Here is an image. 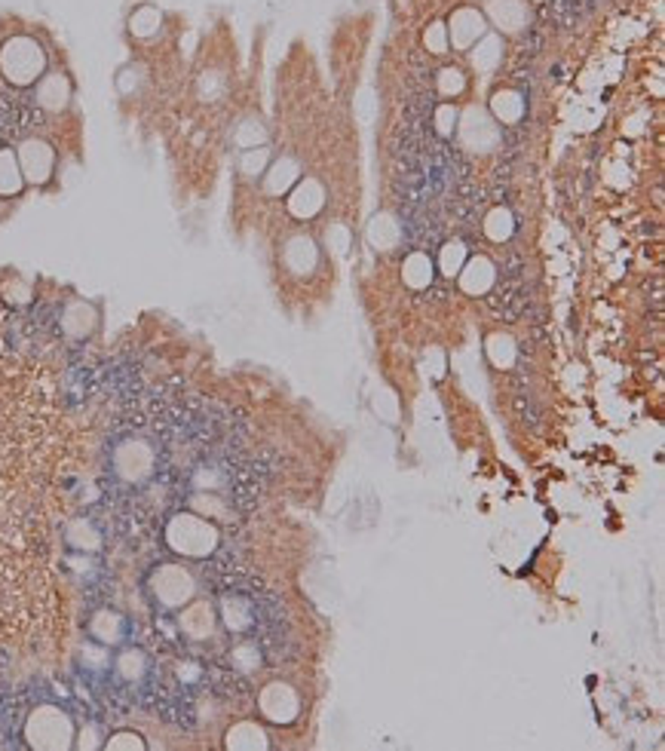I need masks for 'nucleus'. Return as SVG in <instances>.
I'll return each instance as SVG.
<instances>
[{
    "mask_svg": "<svg viewBox=\"0 0 665 751\" xmlns=\"http://www.w3.org/2000/svg\"><path fill=\"white\" fill-rule=\"evenodd\" d=\"M297 175H301V169H297V163L292 160V157L276 160L267 172V194H273V197L286 194V190L297 182Z\"/></svg>",
    "mask_w": 665,
    "mask_h": 751,
    "instance_id": "18",
    "label": "nucleus"
},
{
    "mask_svg": "<svg viewBox=\"0 0 665 751\" xmlns=\"http://www.w3.org/2000/svg\"><path fill=\"white\" fill-rule=\"evenodd\" d=\"M142 663H144L142 653H138V650H126V653L120 657V672L126 674V678H138V674H142Z\"/></svg>",
    "mask_w": 665,
    "mask_h": 751,
    "instance_id": "35",
    "label": "nucleus"
},
{
    "mask_svg": "<svg viewBox=\"0 0 665 751\" xmlns=\"http://www.w3.org/2000/svg\"><path fill=\"white\" fill-rule=\"evenodd\" d=\"M61 322H65V332L68 335H74V337H83L93 328V322H95V310L89 307V304H83V301H77V304H71L65 310V316H61Z\"/></svg>",
    "mask_w": 665,
    "mask_h": 751,
    "instance_id": "21",
    "label": "nucleus"
},
{
    "mask_svg": "<svg viewBox=\"0 0 665 751\" xmlns=\"http://www.w3.org/2000/svg\"><path fill=\"white\" fill-rule=\"evenodd\" d=\"M68 537H71V543H74V546H80V549H95V546H99V534H95V530L89 528L86 521H77Z\"/></svg>",
    "mask_w": 665,
    "mask_h": 751,
    "instance_id": "33",
    "label": "nucleus"
},
{
    "mask_svg": "<svg viewBox=\"0 0 665 751\" xmlns=\"http://www.w3.org/2000/svg\"><path fill=\"white\" fill-rule=\"evenodd\" d=\"M484 10H488V19L494 22V28L503 34H518L531 22L528 0H488Z\"/></svg>",
    "mask_w": 665,
    "mask_h": 751,
    "instance_id": "9",
    "label": "nucleus"
},
{
    "mask_svg": "<svg viewBox=\"0 0 665 751\" xmlns=\"http://www.w3.org/2000/svg\"><path fill=\"white\" fill-rule=\"evenodd\" d=\"M117 466L126 479H142L150 470V451L142 442H129L117 451Z\"/></svg>",
    "mask_w": 665,
    "mask_h": 751,
    "instance_id": "16",
    "label": "nucleus"
},
{
    "mask_svg": "<svg viewBox=\"0 0 665 751\" xmlns=\"http://www.w3.org/2000/svg\"><path fill=\"white\" fill-rule=\"evenodd\" d=\"M484 34H488V22H484V16L479 10H473V6L457 10L451 22H448V44L454 50H473V44H479Z\"/></svg>",
    "mask_w": 665,
    "mask_h": 751,
    "instance_id": "8",
    "label": "nucleus"
},
{
    "mask_svg": "<svg viewBox=\"0 0 665 751\" xmlns=\"http://www.w3.org/2000/svg\"><path fill=\"white\" fill-rule=\"evenodd\" d=\"M463 264H466V249H463V243H448L445 249H442V273L454 277V273H460Z\"/></svg>",
    "mask_w": 665,
    "mask_h": 751,
    "instance_id": "31",
    "label": "nucleus"
},
{
    "mask_svg": "<svg viewBox=\"0 0 665 751\" xmlns=\"http://www.w3.org/2000/svg\"><path fill=\"white\" fill-rule=\"evenodd\" d=\"M44 68H46V56L34 37L19 34V37L6 40L4 50H0V71H4V77L16 86L34 84V80L44 74Z\"/></svg>",
    "mask_w": 665,
    "mask_h": 751,
    "instance_id": "1",
    "label": "nucleus"
},
{
    "mask_svg": "<svg viewBox=\"0 0 665 751\" xmlns=\"http://www.w3.org/2000/svg\"><path fill=\"white\" fill-rule=\"evenodd\" d=\"M166 540H169V546L175 549L178 555L206 558L215 546H218V530H215V525L206 521V515L182 513L169 521V528H166Z\"/></svg>",
    "mask_w": 665,
    "mask_h": 751,
    "instance_id": "2",
    "label": "nucleus"
},
{
    "mask_svg": "<svg viewBox=\"0 0 665 751\" xmlns=\"http://www.w3.org/2000/svg\"><path fill=\"white\" fill-rule=\"evenodd\" d=\"M322 206H325V190L316 178L297 182V188L292 190V197H288V209H292V215H297V218H313Z\"/></svg>",
    "mask_w": 665,
    "mask_h": 751,
    "instance_id": "10",
    "label": "nucleus"
},
{
    "mask_svg": "<svg viewBox=\"0 0 665 751\" xmlns=\"http://www.w3.org/2000/svg\"><path fill=\"white\" fill-rule=\"evenodd\" d=\"M457 133H460V141L466 144L469 150H491V148H497V141H500V126H497V120H491V114L475 105L466 108V111L457 117Z\"/></svg>",
    "mask_w": 665,
    "mask_h": 751,
    "instance_id": "5",
    "label": "nucleus"
},
{
    "mask_svg": "<svg viewBox=\"0 0 665 751\" xmlns=\"http://www.w3.org/2000/svg\"><path fill=\"white\" fill-rule=\"evenodd\" d=\"M426 46L433 52H439V56L448 50V37H445V28H442V25H433V28L426 31Z\"/></svg>",
    "mask_w": 665,
    "mask_h": 751,
    "instance_id": "37",
    "label": "nucleus"
},
{
    "mask_svg": "<svg viewBox=\"0 0 665 751\" xmlns=\"http://www.w3.org/2000/svg\"><path fill=\"white\" fill-rule=\"evenodd\" d=\"M491 111H494L497 123H518L524 117V101L515 89H500L491 99Z\"/></svg>",
    "mask_w": 665,
    "mask_h": 751,
    "instance_id": "19",
    "label": "nucleus"
},
{
    "mask_svg": "<svg viewBox=\"0 0 665 751\" xmlns=\"http://www.w3.org/2000/svg\"><path fill=\"white\" fill-rule=\"evenodd\" d=\"M469 59H473V68L479 74H494L497 65L503 61V40L497 34H484L479 46L469 52Z\"/></svg>",
    "mask_w": 665,
    "mask_h": 751,
    "instance_id": "15",
    "label": "nucleus"
},
{
    "mask_svg": "<svg viewBox=\"0 0 665 751\" xmlns=\"http://www.w3.org/2000/svg\"><path fill=\"white\" fill-rule=\"evenodd\" d=\"M160 22H163L160 10L142 6V10H135L133 19H129V28H133L135 37H150V34H157V28H160Z\"/></svg>",
    "mask_w": 665,
    "mask_h": 751,
    "instance_id": "25",
    "label": "nucleus"
},
{
    "mask_svg": "<svg viewBox=\"0 0 665 751\" xmlns=\"http://www.w3.org/2000/svg\"><path fill=\"white\" fill-rule=\"evenodd\" d=\"M233 141H237V148H242V150L261 148V144L267 141L264 123H261L258 117H248V120H242L239 126H237V133H233Z\"/></svg>",
    "mask_w": 665,
    "mask_h": 751,
    "instance_id": "24",
    "label": "nucleus"
},
{
    "mask_svg": "<svg viewBox=\"0 0 665 751\" xmlns=\"http://www.w3.org/2000/svg\"><path fill=\"white\" fill-rule=\"evenodd\" d=\"M267 160H270V150L264 148V144H261V148H248V150H242V157H239V172L246 178L264 175Z\"/></svg>",
    "mask_w": 665,
    "mask_h": 751,
    "instance_id": "28",
    "label": "nucleus"
},
{
    "mask_svg": "<svg viewBox=\"0 0 665 751\" xmlns=\"http://www.w3.org/2000/svg\"><path fill=\"white\" fill-rule=\"evenodd\" d=\"M282 261H286V267L297 277H304V273H310L316 267V261H320V252H316L313 239L310 237H292L286 243V252H282Z\"/></svg>",
    "mask_w": 665,
    "mask_h": 751,
    "instance_id": "12",
    "label": "nucleus"
},
{
    "mask_svg": "<svg viewBox=\"0 0 665 751\" xmlns=\"http://www.w3.org/2000/svg\"><path fill=\"white\" fill-rule=\"evenodd\" d=\"M488 356L491 362L497 365V368H509L512 362H515V343H512V337L506 335H494L488 341Z\"/></svg>",
    "mask_w": 665,
    "mask_h": 751,
    "instance_id": "27",
    "label": "nucleus"
},
{
    "mask_svg": "<svg viewBox=\"0 0 665 751\" xmlns=\"http://www.w3.org/2000/svg\"><path fill=\"white\" fill-rule=\"evenodd\" d=\"M484 233H488L494 243H503V239L512 237V215L506 209H494L488 218H484Z\"/></svg>",
    "mask_w": 665,
    "mask_h": 751,
    "instance_id": "29",
    "label": "nucleus"
},
{
    "mask_svg": "<svg viewBox=\"0 0 665 751\" xmlns=\"http://www.w3.org/2000/svg\"><path fill=\"white\" fill-rule=\"evenodd\" d=\"M221 617L233 632H242L252 626V604L242 602V598H224L221 602Z\"/></svg>",
    "mask_w": 665,
    "mask_h": 751,
    "instance_id": "22",
    "label": "nucleus"
},
{
    "mask_svg": "<svg viewBox=\"0 0 665 751\" xmlns=\"http://www.w3.org/2000/svg\"><path fill=\"white\" fill-rule=\"evenodd\" d=\"M120 632H123V623H120V617H117V613H99V617H95L93 635L99 638V641H105V644H114V641L120 638Z\"/></svg>",
    "mask_w": 665,
    "mask_h": 751,
    "instance_id": "30",
    "label": "nucleus"
},
{
    "mask_svg": "<svg viewBox=\"0 0 665 751\" xmlns=\"http://www.w3.org/2000/svg\"><path fill=\"white\" fill-rule=\"evenodd\" d=\"M258 708H261V715H264L267 721L292 723L297 718V712H301V699H297V693L288 684H280V681H273V684H267L264 690H261Z\"/></svg>",
    "mask_w": 665,
    "mask_h": 751,
    "instance_id": "7",
    "label": "nucleus"
},
{
    "mask_svg": "<svg viewBox=\"0 0 665 751\" xmlns=\"http://www.w3.org/2000/svg\"><path fill=\"white\" fill-rule=\"evenodd\" d=\"M401 273H405V282L411 288H426L429 279H433V261L426 258V254H411V258L405 261V267H401Z\"/></svg>",
    "mask_w": 665,
    "mask_h": 751,
    "instance_id": "23",
    "label": "nucleus"
},
{
    "mask_svg": "<svg viewBox=\"0 0 665 751\" xmlns=\"http://www.w3.org/2000/svg\"><path fill=\"white\" fill-rule=\"evenodd\" d=\"M19 169H22L28 184H44L50 182L53 166H55V150L44 139H25L16 150Z\"/></svg>",
    "mask_w": 665,
    "mask_h": 751,
    "instance_id": "6",
    "label": "nucleus"
},
{
    "mask_svg": "<svg viewBox=\"0 0 665 751\" xmlns=\"http://www.w3.org/2000/svg\"><path fill=\"white\" fill-rule=\"evenodd\" d=\"M494 279H497V273L488 258H469L466 264L460 267V288L466 295H484L491 286H494Z\"/></svg>",
    "mask_w": 665,
    "mask_h": 751,
    "instance_id": "11",
    "label": "nucleus"
},
{
    "mask_svg": "<svg viewBox=\"0 0 665 751\" xmlns=\"http://www.w3.org/2000/svg\"><path fill=\"white\" fill-rule=\"evenodd\" d=\"M463 86H466V80H463V71H457V68H445L439 77V89L442 95H460Z\"/></svg>",
    "mask_w": 665,
    "mask_h": 751,
    "instance_id": "32",
    "label": "nucleus"
},
{
    "mask_svg": "<svg viewBox=\"0 0 665 751\" xmlns=\"http://www.w3.org/2000/svg\"><path fill=\"white\" fill-rule=\"evenodd\" d=\"M68 99H71V84H68V77H61V74H50V77L40 80V86H37V105L40 108L59 114L61 108L68 105Z\"/></svg>",
    "mask_w": 665,
    "mask_h": 751,
    "instance_id": "13",
    "label": "nucleus"
},
{
    "mask_svg": "<svg viewBox=\"0 0 665 751\" xmlns=\"http://www.w3.org/2000/svg\"><path fill=\"white\" fill-rule=\"evenodd\" d=\"M150 589H154L157 602L163 604V608H182L193 598V592H197V583H193V577L187 574L184 568H178V564H163L160 570H154V577H150Z\"/></svg>",
    "mask_w": 665,
    "mask_h": 751,
    "instance_id": "4",
    "label": "nucleus"
},
{
    "mask_svg": "<svg viewBox=\"0 0 665 751\" xmlns=\"http://www.w3.org/2000/svg\"><path fill=\"white\" fill-rule=\"evenodd\" d=\"M25 739L31 748H71L74 723L61 708L40 706L25 723Z\"/></svg>",
    "mask_w": 665,
    "mask_h": 751,
    "instance_id": "3",
    "label": "nucleus"
},
{
    "mask_svg": "<svg viewBox=\"0 0 665 751\" xmlns=\"http://www.w3.org/2000/svg\"><path fill=\"white\" fill-rule=\"evenodd\" d=\"M267 733L252 721H242L227 733V748H267Z\"/></svg>",
    "mask_w": 665,
    "mask_h": 751,
    "instance_id": "20",
    "label": "nucleus"
},
{
    "mask_svg": "<svg viewBox=\"0 0 665 751\" xmlns=\"http://www.w3.org/2000/svg\"><path fill=\"white\" fill-rule=\"evenodd\" d=\"M105 748H144V742H142V736L138 733H114L110 739L105 742Z\"/></svg>",
    "mask_w": 665,
    "mask_h": 751,
    "instance_id": "36",
    "label": "nucleus"
},
{
    "mask_svg": "<svg viewBox=\"0 0 665 751\" xmlns=\"http://www.w3.org/2000/svg\"><path fill=\"white\" fill-rule=\"evenodd\" d=\"M369 239L377 249H390V246H396L399 243V224L393 222L390 215H384V218H377V222L371 224V230H369Z\"/></svg>",
    "mask_w": 665,
    "mask_h": 751,
    "instance_id": "26",
    "label": "nucleus"
},
{
    "mask_svg": "<svg viewBox=\"0 0 665 751\" xmlns=\"http://www.w3.org/2000/svg\"><path fill=\"white\" fill-rule=\"evenodd\" d=\"M25 188V175L19 169L16 150H0V197H16Z\"/></svg>",
    "mask_w": 665,
    "mask_h": 751,
    "instance_id": "17",
    "label": "nucleus"
},
{
    "mask_svg": "<svg viewBox=\"0 0 665 751\" xmlns=\"http://www.w3.org/2000/svg\"><path fill=\"white\" fill-rule=\"evenodd\" d=\"M457 117H460V114H457L454 105H442L439 111H435V126H439L442 135H451V133H454Z\"/></svg>",
    "mask_w": 665,
    "mask_h": 751,
    "instance_id": "34",
    "label": "nucleus"
},
{
    "mask_svg": "<svg viewBox=\"0 0 665 751\" xmlns=\"http://www.w3.org/2000/svg\"><path fill=\"white\" fill-rule=\"evenodd\" d=\"M182 629H184V635L193 638V641L209 638L215 632V610L206 602L193 604V608H187L182 613Z\"/></svg>",
    "mask_w": 665,
    "mask_h": 751,
    "instance_id": "14",
    "label": "nucleus"
}]
</instances>
